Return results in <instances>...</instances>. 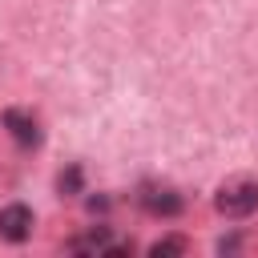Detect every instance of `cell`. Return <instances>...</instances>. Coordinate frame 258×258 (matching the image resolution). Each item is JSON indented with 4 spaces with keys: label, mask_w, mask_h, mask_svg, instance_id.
<instances>
[{
    "label": "cell",
    "mask_w": 258,
    "mask_h": 258,
    "mask_svg": "<svg viewBox=\"0 0 258 258\" xmlns=\"http://www.w3.org/2000/svg\"><path fill=\"white\" fill-rule=\"evenodd\" d=\"M4 125H8V133H12L20 145H36V141H40L36 121H32L28 113H20V109H8V113H4Z\"/></svg>",
    "instance_id": "obj_5"
},
{
    "label": "cell",
    "mask_w": 258,
    "mask_h": 258,
    "mask_svg": "<svg viewBox=\"0 0 258 258\" xmlns=\"http://www.w3.org/2000/svg\"><path fill=\"white\" fill-rule=\"evenodd\" d=\"M32 234V210L12 202V206H0V238L4 242H24Z\"/></svg>",
    "instance_id": "obj_2"
},
{
    "label": "cell",
    "mask_w": 258,
    "mask_h": 258,
    "mask_svg": "<svg viewBox=\"0 0 258 258\" xmlns=\"http://www.w3.org/2000/svg\"><path fill=\"white\" fill-rule=\"evenodd\" d=\"M60 189H81V169H69V173H60Z\"/></svg>",
    "instance_id": "obj_7"
},
{
    "label": "cell",
    "mask_w": 258,
    "mask_h": 258,
    "mask_svg": "<svg viewBox=\"0 0 258 258\" xmlns=\"http://www.w3.org/2000/svg\"><path fill=\"white\" fill-rule=\"evenodd\" d=\"M141 206H145L149 214H157V218L181 214V198H177L173 189H145V194H141Z\"/></svg>",
    "instance_id": "obj_4"
},
{
    "label": "cell",
    "mask_w": 258,
    "mask_h": 258,
    "mask_svg": "<svg viewBox=\"0 0 258 258\" xmlns=\"http://www.w3.org/2000/svg\"><path fill=\"white\" fill-rule=\"evenodd\" d=\"M218 214H226V218H250L254 210H258V185L254 181H234V185H226L222 194H218Z\"/></svg>",
    "instance_id": "obj_1"
},
{
    "label": "cell",
    "mask_w": 258,
    "mask_h": 258,
    "mask_svg": "<svg viewBox=\"0 0 258 258\" xmlns=\"http://www.w3.org/2000/svg\"><path fill=\"white\" fill-rule=\"evenodd\" d=\"M181 250H185V242H181V238H161V242H153V246H149V254H153V258H161V254H181Z\"/></svg>",
    "instance_id": "obj_6"
},
{
    "label": "cell",
    "mask_w": 258,
    "mask_h": 258,
    "mask_svg": "<svg viewBox=\"0 0 258 258\" xmlns=\"http://www.w3.org/2000/svg\"><path fill=\"white\" fill-rule=\"evenodd\" d=\"M73 250H77V254H125L129 242H117L109 230H93V234H85V238H73Z\"/></svg>",
    "instance_id": "obj_3"
}]
</instances>
